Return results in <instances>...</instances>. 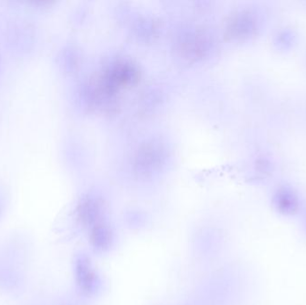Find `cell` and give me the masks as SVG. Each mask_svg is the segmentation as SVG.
<instances>
[{
  "label": "cell",
  "instance_id": "cell-3",
  "mask_svg": "<svg viewBox=\"0 0 306 305\" xmlns=\"http://www.w3.org/2000/svg\"><path fill=\"white\" fill-rule=\"evenodd\" d=\"M92 239L94 242V246L102 249L110 244L111 234L108 231V229L105 226H95V228L92 231Z\"/></svg>",
  "mask_w": 306,
  "mask_h": 305
},
{
  "label": "cell",
  "instance_id": "cell-1",
  "mask_svg": "<svg viewBox=\"0 0 306 305\" xmlns=\"http://www.w3.org/2000/svg\"><path fill=\"white\" fill-rule=\"evenodd\" d=\"M77 278L79 284L85 290H92L94 288L95 275L90 267L87 260H81L77 263Z\"/></svg>",
  "mask_w": 306,
  "mask_h": 305
},
{
  "label": "cell",
  "instance_id": "cell-2",
  "mask_svg": "<svg viewBox=\"0 0 306 305\" xmlns=\"http://www.w3.org/2000/svg\"><path fill=\"white\" fill-rule=\"evenodd\" d=\"M276 207L281 213L285 215H292L298 210V199L292 194L282 192L276 196Z\"/></svg>",
  "mask_w": 306,
  "mask_h": 305
}]
</instances>
